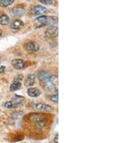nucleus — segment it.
<instances>
[{"label": "nucleus", "instance_id": "nucleus-1", "mask_svg": "<svg viewBox=\"0 0 130 143\" xmlns=\"http://www.w3.org/2000/svg\"><path fill=\"white\" fill-rule=\"evenodd\" d=\"M38 78L43 82L46 88L49 91L54 92L58 90V79L56 77L51 75L46 72H40L38 74Z\"/></svg>", "mask_w": 130, "mask_h": 143}, {"label": "nucleus", "instance_id": "nucleus-2", "mask_svg": "<svg viewBox=\"0 0 130 143\" xmlns=\"http://www.w3.org/2000/svg\"><path fill=\"white\" fill-rule=\"evenodd\" d=\"M35 21L41 25L42 26H46V25H50L56 23L57 19L56 18L48 17V16H40L38 18H36Z\"/></svg>", "mask_w": 130, "mask_h": 143}, {"label": "nucleus", "instance_id": "nucleus-3", "mask_svg": "<svg viewBox=\"0 0 130 143\" xmlns=\"http://www.w3.org/2000/svg\"><path fill=\"white\" fill-rule=\"evenodd\" d=\"M46 35L49 38H53L58 35V27L55 25H51L48 28L46 31Z\"/></svg>", "mask_w": 130, "mask_h": 143}, {"label": "nucleus", "instance_id": "nucleus-4", "mask_svg": "<svg viewBox=\"0 0 130 143\" xmlns=\"http://www.w3.org/2000/svg\"><path fill=\"white\" fill-rule=\"evenodd\" d=\"M25 13V9L21 7H16L10 10V14L13 17H22Z\"/></svg>", "mask_w": 130, "mask_h": 143}, {"label": "nucleus", "instance_id": "nucleus-5", "mask_svg": "<svg viewBox=\"0 0 130 143\" xmlns=\"http://www.w3.org/2000/svg\"><path fill=\"white\" fill-rule=\"evenodd\" d=\"M25 48L28 51H30V52H35L39 50L38 44L35 42H28L25 46Z\"/></svg>", "mask_w": 130, "mask_h": 143}, {"label": "nucleus", "instance_id": "nucleus-6", "mask_svg": "<svg viewBox=\"0 0 130 143\" xmlns=\"http://www.w3.org/2000/svg\"><path fill=\"white\" fill-rule=\"evenodd\" d=\"M12 65L16 69V70H21L25 67V61L20 59H15L11 61Z\"/></svg>", "mask_w": 130, "mask_h": 143}, {"label": "nucleus", "instance_id": "nucleus-7", "mask_svg": "<svg viewBox=\"0 0 130 143\" xmlns=\"http://www.w3.org/2000/svg\"><path fill=\"white\" fill-rule=\"evenodd\" d=\"M27 92L29 96L32 98H37L41 94L40 91L37 88H29Z\"/></svg>", "mask_w": 130, "mask_h": 143}, {"label": "nucleus", "instance_id": "nucleus-8", "mask_svg": "<svg viewBox=\"0 0 130 143\" xmlns=\"http://www.w3.org/2000/svg\"><path fill=\"white\" fill-rule=\"evenodd\" d=\"M47 11V9H46L45 7L40 6V5H38V6H35L32 10V12L33 14L35 15H42L43 13H45Z\"/></svg>", "mask_w": 130, "mask_h": 143}, {"label": "nucleus", "instance_id": "nucleus-9", "mask_svg": "<svg viewBox=\"0 0 130 143\" xmlns=\"http://www.w3.org/2000/svg\"><path fill=\"white\" fill-rule=\"evenodd\" d=\"M35 109L39 110V111H52L53 108L49 105L43 104V103H37L33 105Z\"/></svg>", "mask_w": 130, "mask_h": 143}, {"label": "nucleus", "instance_id": "nucleus-10", "mask_svg": "<svg viewBox=\"0 0 130 143\" xmlns=\"http://www.w3.org/2000/svg\"><path fill=\"white\" fill-rule=\"evenodd\" d=\"M23 21H21L20 20H14V21H12L11 23V28L14 30H17L20 29L21 28H23Z\"/></svg>", "mask_w": 130, "mask_h": 143}, {"label": "nucleus", "instance_id": "nucleus-11", "mask_svg": "<svg viewBox=\"0 0 130 143\" xmlns=\"http://www.w3.org/2000/svg\"><path fill=\"white\" fill-rule=\"evenodd\" d=\"M12 101L13 103H14L19 107L20 105H21L22 104L24 103V102H25V98L23 96H20L15 95V96H14L12 97Z\"/></svg>", "mask_w": 130, "mask_h": 143}, {"label": "nucleus", "instance_id": "nucleus-12", "mask_svg": "<svg viewBox=\"0 0 130 143\" xmlns=\"http://www.w3.org/2000/svg\"><path fill=\"white\" fill-rule=\"evenodd\" d=\"M35 81V77L34 75H29L25 80V85L26 87H30L32 85H34Z\"/></svg>", "mask_w": 130, "mask_h": 143}, {"label": "nucleus", "instance_id": "nucleus-13", "mask_svg": "<svg viewBox=\"0 0 130 143\" xmlns=\"http://www.w3.org/2000/svg\"><path fill=\"white\" fill-rule=\"evenodd\" d=\"M9 23V18L5 14L0 15V24L2 25H7Z\"/></svg>", "mask_w": 130, "mask_h": 143}, {"label": "nucleus", "instance_id": "nucleus-14", "mask_svg": "<svg viewBox=\"0 0 130 143\" xmlns=\"http://www.w3.org/2000/svg\"><path fill=\"white\" fill-rule=\"evenodd\" d=\"M21 88V83L19 82H14L10 85V91H16Z\"/></svg>", "mask_w": 130, "mask_h": 143}, {"label": "nucleus", "instance_id": "nucleus-15", "mask_svg": "<svg viewBox=\"0 0 130 143\" xmlns=\"http://www.w3.org/2000/svg\"><path fill=\"white\" fill-rule=\"evenodd\" d=\"M13 2H14V0H2L0 2V5L3 7H6L9 5H11Z\"/></svg>", "mask_w": 130, "mask_h": 143}, {"label": "nucleus", "instance_id": "nucleus-16", "mask_svg": "<svg viewBox=\"0 0 130 143\" xmlns=\"http://www.w3.org/2000/svg\"><path fill=\"white\" fill-rule=\"evenodd\" d=\"M4 107L5 108H17L18 106H17L14 103H13L12 101H7V102H6L5 103H4Z\"/></svg>", "mask_w": 130, "mask_h": 143}, {"label": "nucleus", "instance_id": "nucleus-17", "mask_svg": "<svg viewBox=\"0 0 130 143\" xmlns=\"http://www.w3.org/2000/svg\"><path fill=\"white\" fill-rule=\"evenodd\" d=\"M40 2L43 4H46V5H49V4H52L54 3V2L52 0H40Z\"/></svg>", "mask_w": 130, "mask_h": 143}, {"label": "nucleus", "instance_id": "nucleus-18", "mask_svg": "<svg viewBox=\"0 0 130 143\" xmlns=\"http://www.w3.org/2000/svg\"><path fill=\"white\" fill-rule=\"evenodd\" d=\"M58 99H59V94L57 93L51 97V100L54 103H57Z\"/></svg>", "mask_w": 130, "mask_h": 143}, {"label": "nucleus", "instance_id": "nucleus-19", "mask_svg": "<svg viewBox=\"0 0 130 143\" xmlns=\"http://www.w3.org/2000/svg\"><path fill=\"white\" fill-rule=\"evenodd\" d=\"M58 138H59V134H56V136H55L54 139V141L55 143H59V142H58V140H59V139H58Z\"/></svg>", "mask_w": 130, "mask_h": 143}, {"label": "nucleus", "instance_id": "nucleus-20", "mask_svg": "<svg viewBox=\"0 0 130 143\" xmlns=\"http://www.w3.org/2000/svg\"><path fill=\"white\" fill-rule=\"evenodd\" d=\"M5 70V67H0V73H3Z\"/></svg>", "mask_w": 130, "mask_h": 143}, {"label": "nucleus", "instance_id": "nucleus-21", "mask_svg": "<svg viewBox=\"0 0 130 143\" xmlns=\"http://www.w3.org/2000/svg\"><path fill=\"white\" fill-rule=\"evenodd\" d=\"M0 64H1V61H0Z\"/></svg>", "mask_w": 130, "mask_h": 143}]
</instances>
